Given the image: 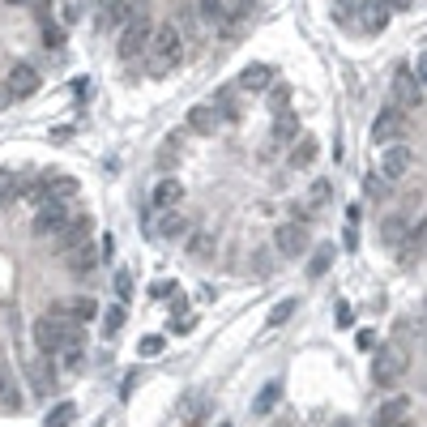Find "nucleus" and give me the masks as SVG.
Masks as SVG:
<instances>
[{"label":"nucleus","mask_w":427,"mask_h":427,"mask_svg":"<svg viewBox=\"0 0 427 427\" xmlns=\"http://www.w3.org/2000/svg\"><path fill=\"white\" fill-rule=\"evenodd\" d=\"M355 342H359V350H372V346H376V334H372V329H359Z\"/></svg>","instance_id":"nucleus-42"},{"label":"nucleus","mask_w":427,"mask_h":427,"mask_svg":"<svg viewBox=\"0 0 427 427\" xmlns=\"http://www.w3.org/2000/svg\"><path fill=\"white\" fill-rule=\"evenodd\" d=\"M218 129H222V120H218V111H214L210 103H201V107L188 111V133H197V137H214Z\"/></svg>","instance_id":"nucleus-18"},{"label":"nucleus","mask_w":427,"mask_h":427,"mask_svg":"<svg viewBox=\"0 0 427 427\" xmlns=\"http://www.w3.org/2000/svg\"><path fill=\"white\" fill-rule=\"evenodd\" d=\"M69 222H73V210H69V206H56V201H52V206H43V210L35 214L30 231H35V235H47V239H56V235L69 227Z\"/></svg>","instance_id":"nucleus-5"},{"label":"nucleus","mask_w":427,"mask_h":427,"mask_svg":"<svg viewBox=\"0 0 427 427\" xmlns=\"http://www.w3.org/2000/svg\"><path fill=\"white\" fill-rule=\"evenodd\" d=\"M401 124H406V111H401V107L381 111V116H376V124H372V141H376V145L397 141V137H401Z\"/></svg>","instance_id":"nucleus-11"},{"label":"nucleus","mask_w":427,"mask_h":427,"mask_svg":"<svg viewBox=\"0 0 427 427\" xmlns=\"http://www.w3.org/2000/svg\"><path fill=\"white\" fill-rule=\"evenodd\" d=\"M137 350H141V359H158L163 350H167V338H163V334H149V338H141Z\"/></svg>","instance_id":"nucleus-31"},{"label":"nucleus","mask_w":427,"mask_h":427,"mask_svg":"<svg viewBox=\"0 0 427 427\" xmlns=\"http://www.w3.org/2000/svg\"><path fill=\"white\" fill-rule=\"evenodd\" d=\"M316 163V141L312 137H295L291 141V154H287V167L291 171H304V167H312Z\"/></svg>","instance_id":"nucleus-20"},{"label":"nucleus","mask_w":427,"mask_h":427,"mask_svg":"<svg viewBox=\"0 0 427 427\" xmlns=\"http://www.w3.org/2000/svg\"><path fill=\"white\" fill-rule=\"evenodd\" d=\"M278 397H282V385H265L253 401V415H269L273 406H278Z\"/></svg>","instance_id":"nucleus-29"},{"label":"nucleus","mask_w":427,"mask_h":427,"mask_svg":"<svg viewBox=\"0 0 427 427\" xmlns=\"http://www.w3.org/2000/svg\"><path fill=\"white\" fill-rule=\"evenodd\" d=\"M43 30H47V47H52V52H60V47H64V30L56 26V21H47Z\"/></svg>","instance_id":"nucleus-38"},{"label":"nucleus","mask_w":427,"mask_h":427,"mask_svg":"<svg viewBox=\"0 0 427 427\" xmlns=\"http://www.w3.org/2000/svg\"><path fill=\"white\" fill-rule=\"evenodd\" d=\"M188 257H192V261H210V257H214V235H206V231L188 235Z\"/></svg>","instance_id":"nucleus-26"},{"label":"nucleus","mask_w":427,"mask_h":427,"mask_svg":"<svg viewBox=\"0 0 427 427\" xmlns=\"http://www.w3.org/2000/svg\"><path fill=\"white\" fill-rule=\"evenodd\" d=\"M149 235H158V239H167V244H180V239L192 235V222H188V214H180V210H167V214L154 218Z\"/></svg>","instance_id":"nucleus-7"},{"label":"nucleus","mask_w":427,"mask_h":427,"mask_svg":"<svg viewBox=\"0 0 427 427\" xmlns=\"http://www.w3.org/2000/svg\"><path fill=\"white\" fill-rule=\"evenodd\" d=\"M273 248H278L287 261L304 257L308 253V227H299V222H282V227L273 231Z\"/></svg>","instance_id":"nucleus-6"},{"label":"nucleus","mask_w":427,"mask_h":427,"mask_svg":"<svg viewBox=\"0 0 427 427\" xmlns=\"http://www.w3.org/2000/svg\"><path fill=\"white\" fill-rule=\"evenodd\" d=\"M149 35H154V21H149V13H133L129 21L120 26V60H137V56H145V47H149Z\"/></svg>","instance_id":"nucleus-3"},{"label":"nucleus","mask_w":427,"mask_h":427,"mask_svg":"<svg viewBox=\"0 0 427 427\" xmlns=\"http://www.w3.org/2000/svg\"><path fill=\"white\" fill-rule=\"evenodd\" d=\"M184 60V35L175 21H167V26H154V35H149V47H145V69L154 73V78H163V73L180 69Z\"/></svg>","instance_id":"nucleus-2"},{"label":"nucleus","mask_w":427,"mask_h":427,"mask_svg":"<svg viewBox=\"0 0 427 427\" xmlns=\"http://www.w3.org/2000/svg\"><path fill=\"white\" fill-rule=\"evenodd\" d=\"M329 427H350V419H334V423H329Z\"/></svg>","instance_id":"nucleus-46"},{"label":"nucleus","mask_w":427,"mask_h":427,"mask_svg":"<svg viewBox=\"0 0 427 427\" xmlns=\"http://www.w3.org/2000/svg\"><path fill=\"white\" fill-rule=\"evenodd\" d=\"M397 248H401V265L423 261V218H419V227H415V231H406V235L397 239Z\"/></svg>","instance_id":"nucleus-22"},{"label":"nucleus","mask_w":427,"mask_h":427,"mask_svg":"<svg viewBox=\"0 0 427 427\" xmlns=\"http://www.w3.org/2000/svg\"><path fill=\"white\" fill-rule=\"evenodd\" d=\"M69 197H78V180H69V175H47L39 180V201L43 206H69Z\"/></svg>","instance_id":"nucleus-9"},{"label":"nucleus","mask_w":427,"mask_h":427,"mask_svg":"<svg viewBox=\"0 0 427 427\" xmlns=\"http://www.w3.org/2000/svg\"><path fill=\"white\" fill-rule=\"evenodd\" d=\"M406 367H410V350L406 346H385L381 355H376V363H372V376H376L381 389H393L401 376H406Z\"/></svg>","instance_id":"nucleus-4"},{"label":"nucleus","mask_w":427,"mask_h":427,"mask_svg":"<svg viewBox=\"0 0 427 427\" xmlns=\"http://www.w3.org/2000/svg\"><path fill=\"white\" fill-rule=\"evenodd\" d=\"M393 5H397V9H410V5H415V0H393Z\"/></svg>","instance_id":"nucleus-45"},{"label":"nucleus","mask_w":427,"mask_h":427,"mask_svg":"<svg viewBox=\"0 0 427 427\" xmlns=\"http://www.w3.org/2000/svg\"><path fill=\"white\" fill-rule=\"evenodd\" d=\"M406 235V218H389L385 227H381V239L389 244V248H397V239Z\"/></svg>","instance_id":"nucleus-32"},{"label":"nucleus","mask_w":427,"mask_h":427,"mask_svg":"<svg viewBox=\"0 0 427 427\" xmlns=\"http://www.w3.org/2000/svg\"><path fill=\"white\" fill-rule=\"evenodd\" d=\"M60 308H64V316H69L73 325H86V320H94V316H98V304H94L90 295H78L73 304H60Z\"/></svg>","instance_id":"nucleus-23"},{"label":"nucleus","mask_w":427,"mask_h":427,"mask_svg":"<svg viewBox=\"0 0 427 427\" xmlns=\"http://www.w3.org/2000/svg\"><path fill=\"white\" fill-rule=\"evenodd\" d=\"M214 111H218V120L222 124H235L239 120V103H235V90H214V103H210Z\"/></svg>","instance_id":"nucleus-24"},{"label":"nucleus","mask_w":427,"mask_h":427,"mask_svg":"<svg viewBox=\"0 0 427 427\" xmlns=\"http://www.w3.org/2000/svg\"><path fill=\"white\" fill-rule=\"evenodd\" d=\"M273 427H295V423H287V419H282V423H273Z\"/></svg>","instance_id":"nucleus-47"},{"label":"nucleus","mask_w":427,"mask_h":427,"mask_svg":"<svg viewBox=\"0 0 427 427\" xmlns=\"http://www.w3.org/2000/svg\"><path fill=\"white\" fill-rule=\"evenodd\" d=\"M9 5H26V0H9Z\"/></svg>","instance_id":"nucleus-48"},{"label":"nucleus","mask_w":427,"mask_h":427,"mask_svg":"<svg viewBox=\"0 0 427 427\" xmlns=\"http://www.w3.org/2000/svg\"><path fill=\"white\" fill-rule=\"evenodd\" d=\"M410 167H415V154L406 145H397V141L381 145V175H385V180H401Z\"/></svg>","instance_id":"nucleus-8"},{"label":"nucleus","mask_w":427,"mask_h":427,"mask_svg":"<svg viewBox=\"0 0 427 427\" xmlns=\"http://www.w3.org/2000/svg\"><path fill=\"white\" fill-rule=\"evenodd\" d=\"M269 94H273V107H278V111L287 107V98H291V90H287V86H269Z\"/></svg>","instance_id":"nucleus-40"},{"label":"nucleus","mask_w":427,"mask_h":427,"mask_svg":"<svg viewBox=\"0 0 427 427\" xmlns=\"http://www.w3.org/2000/svg\"><path fill=\"white\" fill-rule=\"evenodd\" d=\"M346 248H359V231H355V222H346V235H342Z\"/></svg>","instance_id":"nucleus-41"},{"label":"nucleus","mask_w":427,"mask_h":427,"mask_svg":"<svg viewBox=\"0 0 427 427\" xmlns=\"http://www.w3.org/2000/svg\"><path fill=\"white\" fill-rule=\"evenodd\" d=\"M350 320H355V316H350V308L342 304V308H338V329H350Z\"/></svg>","instance_id":"nucleus-43"},{"label":"nucleus","mask_w":427,"mask_h":427,"mask_svg":"<svg viewBox=\"0 0 427 427\" xmlns=\"http://www.w3.org/2000/svg\"><path fill=\"white\" fill-rule=\"evenodd\" d=\"M269 137H273V145H291L295 137H304V133H299V116H295V111H278Z\"/></svg>","instance_id":"nucleus-21"},{"label":"nucleus","mask_w":427,"mask_h":427,"mask_svg":"<svg viewBox=\"0 0 427 427\" xmlns=\"http://www.w3.org/2000/svg\"><path fill=\"white\" fill-rule=\"evenodd\" d=\"M60 17H64V26H73V21H82V17H86V5H82V0H69Z\"/></svg>","instance_id":"nucleus-37"},{"label":"nucleus","mask_w":427,"mask_h":427,"mask_svg":"<svg viewBox=\"0 0 427 427\" xmlns=\"http://www.w3.org/2000/svg\"><path fill=\"white\" fill-rule=\"evenodd\" d=\"M133 13H141L133 0H107V21H111V26H124Z\"/></svg>","instance_id":"nucleus-27"},{"label":"nucleus","mask_w":427,"mask_h":427,"mask_svg":"<svg viewBox=\"0 0 427 427\" xmlns=\"http://www.w3.org/2000/svg\"><path fill=\"white\" fill-rule=\"evenodd\" d=\"M116 295H120V304L133 299V273L129 269H116Z\"/></svg>","instance_id":"nucleus-36"},{"label":"nucleus","mask_w":427,"mask_h":427,"mask_svg":"<svg viewBox=\"0 0 427 427\" xmlns=\"http://www.w3.org/2000/svg\"><path fill=\"white\" fill-rule=\"evenodd\" d=\"M69 346H82V325H73L64 308H52L47 316L35 320V350L39 355H60Z\"/></svg>","instance_id":"nucleus-1"},{"label":"nucleus","mask_w":427,"mask_h":427,"mask_svg":"<svg viewBox=\"0 0 427 427\" xmlns=\"http://www.w3.org/2000/svg\"><path fill=\"white\" fill-rule=\"evenodd\" d=\"M64 265H69L73 273H90V269L98 265V253H94V244H90V239H78L73 248H64Z\"/></svg>","instance_id":"nucleus-17"},{"label":"nucleus","mask_w":427,"mask_h":427,"mask_svg":"<svg viewBox=\"0 0 427 427\" xmlns=\"http://www.w3.org/2000/svg\"><path fill=\"white\" fill-rule=\"evenodd\" d=\"M355 13L363 35H381L389 26V0H363V5H355Z\"/></svg>","instance_id":"nucleus-10"},{"label":"nucleus","mask_w":427,"mask_h":427,"mask_svg":"<svg viewBox=\"0 0 427 427\" xmlns=\"http://www.w3.org/2000/svg\"><path fill=\"white\" fill-rule=\"evenodd\" d=\"M273 86V69L269 64H248L239 78H235V90H244V94H261V90H269Z\"/></svg>","instance_id":"nucleus-15"},{"label":"nucleus","mask_w":427,"mask_h":427,"mask_svg":"<svg viewBox=\"0 0 427 427\" xmlns=\"http://www.w3.org/2000/svg\"><path fill=\"white\" fill-rule=\"evenodd\" d=\"M26 376H30V385H35L39 397H47L56 389V372H52V363H47V355H30L26 359Z\"/></svg>","instance_id":"nucleus-14"},{"label":"nucleus","mask_w":427,"mask_h":427,"mask_svg":"<svg viewBox=\"0 0 427 427\" xmlns=\"http://www.w3.org/2000/svg\"><path fill=\"white\" fill-rule=\"evenodd\" d=\"M0 210H5V201H0Z\"/></svg>","instance_id":"nucleus-49"},{"label":"nucleus","mask_w":427,"mask_h":427,"mask_svg":"<svg viewBox=\"0 0 427 427\" xmlns=\"http://www.w3.org/2000/svg\"><path fill=\"white\" fill-rule=\"evenodd\" d=\"M69 423H73V401H60V406L47 415V423H43V427H69Z\"/></svg>","instance_id":"nucleus-34"},{"label":"nucleus","mask_w":427,"mask_h":427,"mask_svg":"<svg viewBox=\"0 0 427 427\" xmlns=\"http://www.w3.org/2000/svg\"><path fill=\"white\" fill-rule=\"evenodd\" d=\"M149 295H154V299H171V295H175V282L163 278V282H154V291H149Z\"/></svg>","instance_id":"nucleus-39"},{"label":"nucleus","mask_w":427,"mask_h":427,"mask_svg":"<svg viewBox=\"0 0 427 427\" xmlns=\"http://www.w3.org/2000/svg\"><path fill=\"white\" fill-rule=\"evenodd\" d=\"M197 13H201V21H210V26H222V21H227V0H197Z\"/></svg>","instance_id":"nucleus-25"},{"label":"nucleus","mask_w":427,"mask_h":427,"mask_svg":"<svg viewBox=\"0 0 427 427\" xmlns=\"http://www.w3.org/2000/svg\"><path fill=\"white\" fill-rule=\"evenodd\" d=\"M376 427H415V423H410V397L385 401L381 415H376Z\"/></svg>","instance_id":"nucleus-16"},{"label":"nucleus","mask_w":427,"mask_h":427,"mask_svg":"<svg viewBox=\"0 0 427 427\" xmlns=\"http://www.w3.org/2000/svg\"><path fill=\"white\" fill-rule=\"evenodd\" d=\"M180 201H184V184L180 180H158L154 192H149V210L167 214V210H180Z\"/></svg>","instance_id":"nucleus-13"},{"label":"nucleus","mask_w":427,"mask_h":427,"mask_svg":"<svg viewBox=\"0 0 427 427\" xmlns=\"http://www.w3.org/2000/svg\"><path fill=\"white\" fill-rule=\"evenodd\" d=\"M393 90H397V98H401V107H423V86L415 82L410 69H401L397 78H393Z\"/></svg>","instance_id":"nucleus-19"},{"label":"nucleus","mask_w":427,"mask_h":427,"mask_svg":"<svg viewBox=\"0 0 427 427\" xmlns=\"http://www.w3.org/2000/svg\"><path fill=\"white\" fill-rule=\"evenodd\" d=\"M124 320H129V312H124V304H111V308L103 312V338H116V334L124 329Z\"/></svg>","instance_id":"nucleus-28"},{"label":"nucleus","mask_w":427,"mask_h":427,"mask_svg":"<svg viewBox=\"0 0 427 427\" xmlns=\"http://www.w3.org/2000/svg\"><path fill=\"white\" fill-rule=\"evenodd\" d=\"M295 308H299V299H282V304H273V312H269V329H273V325H282V320H291Z\"/></svg>","instance_id":"nucleus-35"},{"label":"nucleus","mask_w":427,"mask_h":427,"mask_svg":"<svg viewBox=\"0 0 427 427\" xmlns=\"http://www.w3.org/2000/svg\"><path fill=\"white\" fill-rule=\"evenodd\" d=\"M329 197H334L329 180H316V184L308 188V206H312V210H320V206H325V201H329Z\"/></svg>","instance_id":"nucleus-33"},{"label":"nucleus","mask_w":427,"mask_h":427,"mask_svg":"<svg viewBox=\"0 0 427 427\" xmlns=\"http://www.w3.org/2000/svg\"><path fill=\"white\" fill-rule=\"evenodd\" d=\"M5 90H9L13 98H30V94L39 90V69H35V64H13L9 78H5Z\"/></svg>","instance_id":"nucleus-12"},{"label":"nucleus","mask_w":427,"mask_h":427,"mask_svg":"<svg viewBox=\"0 0 427 427\" xmlns=\"http://www.w3.org/2000/svg\"><path fill=\"white\" fill-rule=\"evenodd\" d=\"M329 265H334V248H320V253L308 261V278H320V273H329Z\"/></svg>","instance_id":"nucleus-30"},{"label":"nucleus","mask_w":427,"mask_h":427,"mask_svg":"<svg viewBox=\"0 0 427 427\" xmlns=\"http://www.w3.org/2000/svg\"><path fill=\"white\" fill-rule=\"evenodd\" d=\"M9 103H13V94H9V90H5V82H0V111H5V107H9Z\"/></svg>","instance_id":"nucleus-44"}]
</instances>
